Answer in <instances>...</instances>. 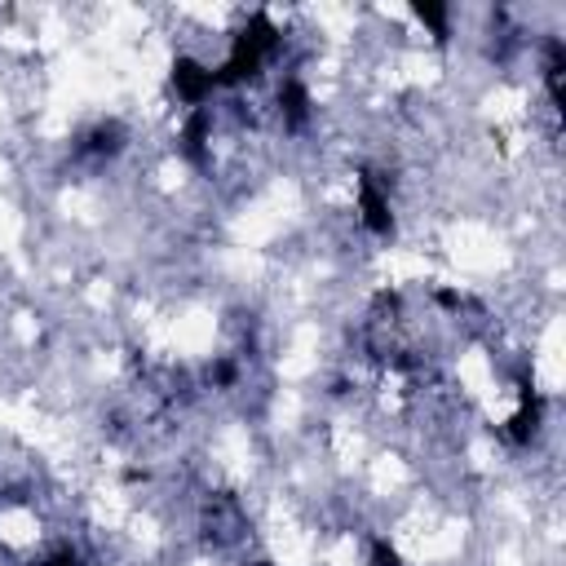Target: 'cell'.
I'll list each match as a JSON object with an SVG mask.
<instances>
[{
    "label": "cell",
    "mask_w": 566,
    "mask_h": 566,
    "mask_svg": "<svg viewBox=\"0 0 566 566\" xmlns=\"http://www.w3.org/2000/svg\"><path fill=\"white\" fill-rule=\"evenodd\" d=\"M274 44H279V27L270 23V14H253V18L240 27L235 44H231V59H226V63L213 72V85L226 89V85L257 80L266 53H274Z\"/></svg>",
    "instance_id": "cell-1"
},
{
    "label": "cell",
    "mask_w": 566,
    "mask_h": 566,
    "mask_svg": "<svg viewBox=\"0 0 566 566\" xmlns=\"http://www.w3.org/2000/svg\"><path fill=\"white\" fill-rule=\"evenodd\" d=\"M359 208H363V226L376 240H394V213H389V200L381 195V182L372 168L359 173Z\"/></svg>",
    "instance_id": "cell-2"
},
{
    "label": "cell",
    "mask_w": 566,
    "mask_h": 566,
    "mask_svg": "<svg viewBox=\"0 0 566 566\" xmlns=\"http://www.w3.org/2000/svg\"><path fill=\"white\" fill-rule=\"evenodd\" d=\"M518 394H523V408H518L514 416H509L504 438H509V442H518V447H527V442L540 434V412H544V403H540V394H536L531 381H523Z\"/></svg>",
    "instance_id": "cell-3"
},
{
    "label": "cell",
    "mask_w": 566,
    "mask_h": 566,
    "mask_svg": "<svg viewBox=\"0 0 566 566\" xmlns=\"http://www.w3.org/2000/svg\"><path fill=\"white\" fill-rule=\"evenodd\" d=\"M173 85H178V93L191 102V106H204L208 98H213V72L208 67H200L195 59H186V53H182V59L173 63Z\"/></svg>",
    "instance_id": "cell-4"
},
{
    "label": "cell",
    "mask_w": 566,
    "mask_h": 566,
    "mask_svg": "<svg viewBox=\"0 0 566 566\" xmlns=\"http://www.w3.org/2000/svg\"><path fill=\"white\" fill-rule=\"evenodd\" d=\"M204 146H208V111L195 106V111H191V120H186V129H182V151H186L191 164H204V159H208Z\"/></svg>",
    "instance_id": "cell-5"
},
{
    "label": "cell",
    "mask_w": 566,
    "mask_h": 566,
    "mask_svg": "<svg viewBox=\"0 0 566 566\" xmlns=\"http://www.w3.org/2000/svg\"><path fill=\"white\" fill-rule=\"evenodd\" d=\"M279 106L288 111V120H293V129H301L306 125V116H310V98H306V89L297 85V80H288L279 89Z\"/></svg>",
    "instance_id": "cell-6"
},
{
    "label": "cell",
    "mask_w": 566,
    "mask_h": 566,
    "mask_svg": "<svg viewBox=\"0 0 566 566\" xmlns=\"http://www.w3.org/2000/svg\"><path fill=\"white\" fill-rule=\"evenodd\" d=\"M562 72H566V49L562 40L549 44V63H544V80H549V98L562 106Z\"/></svg>",
    "instance_id": "cell-7"
},
{
    "label": "cell",
    "mask_w": 566,
    "mask_h": 566,
    "mask_svg": "<svg viewBox=\"0 0 566 566\" xmlns=\"http://www.w3.org/2000/svg\"><path fill=\"white\" fill-rule=\"evenodd\" d=\"M120 142H125L120 125H102V129H93V133L85 138V151H89V155H116Z\"/></svg>",
    "instance_id": "cell-8"
},
{
    "label": "cell",
    "mask_w": 566,
    "mask_h": 566,
    "mask_svg": "<svg viewBox=\"0 0 566 566\" xmlns=\"http://www.w3.org/2000/svg\"><path fill=\"white\" fill-rule=\"evenodd\" d=\"M416 10V18L434 31V40L438 44H447V5H434V0H421V5H412Z\"/></svg>",
    "instance_id": "cell-9"
},
{
    "label": "cell",
    "mask_w": 566,
    "mask_h": 566,
    "mask_svg": "<svg viewBox=\"0 0 566 566\" xmlns=\"http://www.w3.org/2000/svg\"><path fill=\"white\" fill-rule=\"evenodd\" d=\"M372 566H403L389 540H372Z\"/></svg>",
    "instance_id": "cell-10"
},
{
    "label": "cell",
    "mask_w": 566,
    "mask_h": 566,
    "mask_svg": "<svg viewBox=\"0 0 566 566\" xmlns=\"http://www.w3.org/2000/svg\"><path fill=\"white\" fill-rule=\"evenodd\" d=\"M40 566H80V557H76L72 549H59V553H53V557H44Z\"/></svg>",
    "instance_id": "cell-11"
},
{
    "label": "cell",
    "mask_w": 566,
    "mask_h": 566,
    "mask_svg": "<svg viewBox=\"0 0 566 566\" xmlns=\"http://www.w3.org/2000/svg\"><path fill=\"white\" fill-rule=\"evenodd\" d=\"M235 381V363H217V385H231Z\"/></svg>",
    "instance_id": "cell-12"
},
{
    "label": "cell",
    "mask_w": 566,
    "mask_h": 566,
    "mask_svg": "<svg viewBox=\"0 0 566 566\" xmlns=\"http://www.w3.org/2000/svg\"><path fill=\"white\" fill-rule=\"evenodd\" d=\"M438 306H447V310H456V306H461V297H456V293H438Z\"/></svg>",
    "instance_id": "cell-13"
},
{
    "label": "cell",
    "mask_w": 566,
    "mask_h": 566,
    "mask_svg": "<svg viewBox=\"0 0 566 566\" xmlns=\"http://www.w3.org/2000/svg\"><path fill=\"white\" fill-rule=\"evenodd\" d=\"M257 566H270V562H257Z\"/></svg>",
    "instance_id": "cell-14"
}]
</instances>
